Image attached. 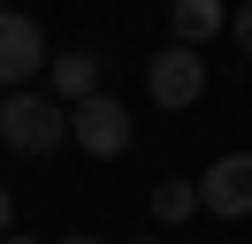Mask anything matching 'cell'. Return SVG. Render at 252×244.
<instances>
[{
    "label": "cell",
    "mask_w": 252,
    "mask_h": 244,
    "mask_svg": "<svg viewBox=\"0 0 252 244\" xmlns=\"http://www.w3.org/2000/svg\"><path fill=\"white\" fill-rule=\"evenodd\" d=\"M69 137V107L54 99V92H8V99H0V145L8 152H54Z\"/></svg>",
    "instance_id": "6da1fadb"
},
{
    "label": "cell",
    "mask_w": 252,
    "mask_h": 244,
    "mask_svg": "<svg viewBox=\"0 0 252 244\" xmlns=\"http://www.w3.org/2000/svg\"><path fill=\"white\" fill-rule=\"evenodd\" d=\"M69 137H77L92 160H115V152H130V107L115 99V92H92V99H77L69 107Z\"/></svg>",
    "instance_id": "7a4b0ae2"
},
{
    "label": "cell",
    "mask_w": 252,
    "mask_h": 244,
    "mask_svg": "<svg viewBox=\"0 0 252 244\" xmlns=\"http://www.w3.org/2000/svg\"><path fill=\"white\" fill-rule=\"evenodd\" d=\"M145 92H153V107L176 115V107H191L206 92V61L191 54V46H160V54L145 61Z\"/></svg>",
    "instance_id": "3957f363"
},
{
    "label": "cell",
    "mask_w": 252,
    "mask_h": 244,
    "mask_svg": "<svg viewBox=\"0 0 252 244\" xmlns=\"http://www.w3.org/2000/svg\"><path fill=\"white\" fill-rule=\"evenodd\" d=\"M199 214H214V221H245L252 214V152H221L199 176Z\"/></svg>",
    "instance_id": "277c9868"
},
{
    "label": "cell",
    "mask_w": 252,
    "mask_h": 244,
    "mask_svg": "<svg viewBox=\"0 0 252 244\" xmlns=\"http://www.w3.org/2000/svg\"><path fill=\"white\" fill-rule=\"evenodd\" d=\"M38 69H46V30H38L31 15L0 8V92H23Z\"/></svg>",
    "instance_id": "5b68a950"
},
{
    "label": "cell",
    "mask_w": 252,
    "mask_h": 244,
    "mask_svg": "<svg viewBox=\"0 0 252 244\" xmlns=\"http://www.w3.org/2000/svg\"><path fill=\"white\" fill-rule=\"evenodd\" d=\"M221 30H229V8H221V0H168V46H191V54H199Z\"/></svg>",
    "instance_id": "8992f818"
},
{
    "label": "cell",
    "mask_w": 252,
    "mask_h": 244,
    "mask_svg": "<svg viewBox=\"0 0 252 244\" xmlns=\"http://www.w3.org/2000/svg\"><path fill=\"white\" fill-rule=\"evenodd\" d=\"M92 92H99V54L69 46V54L54 61V99H62V107H77V99H92Z\"/></svg>",
    "instance_id": "52a82bcc"
},
{
    "label": "cell",
    "mask_w": 252,
    "mask_h": 244,
    "mask_svg": "<svg viewBox=\"0 0 252 244\" xmlns=\"http://www.w3.org/2000/svg\"><path fill=\"white\" fill-rule=\"evenodd\" d=\"M153 214H160V221H184V214H199V183H184V176H168V183H160V191H153Z\"/></svg>",
    "instance_id": "ba28073f"
},
{
    "label": "cell",
    "mask_w": 252,
    "mask_h": 244,
    "mask_svg": "<svg viewBox=\"0 0 252 244\" xmlns=\"http://www.w3.org/2000/svg\"><path fill=\"white\" fill-rule=\"evenodd\" d=\"M229 23H237V46H245V61H252V0H245V8L229 15Z\"/></svg>",
    "instance_id": "9c48e42d"
},
{
    "label": "cell",
    "mask_w": 252,
    "mask_h": 244,
    "mask_svg": "<svg viewBox=\"0 0 252 244\" xmlns=\"http://www.w3.org/2000/svg\"><path fill=\"white\" fill-rule=\"evenodd\" d=\"M0 237H16V198L0 191Z\"/></svg>",
    "instance_id": "30bf717a"
},
{
    "label": "cell",
    "mask_w": 252,
    "mask_h": 244,
    "mask_svg": "<svg viewBox=\"0 0 252 244\" xmlns=\"http://www.w3.org/2000/svg\"><path fill=\"white\" fill-rule=\"evenodd\" d=\"M62 244H99V237H84V229H77V237H62Z\"/></svg>",
    "instance_id": "8fae6325"
},
{
    "label": "cell",
    "mask_w": 252,
    "mask_h": 244,
    "mask_svg": "<svg viewBox=\"0 0 252 244\" xmlns=\"http://www.w3.org/2000/svg\"><path fill=\"white\" fill-rule=\"evenodd\" d=\"M0 244H38V237H0Z\"/></svg>",
    "instance_id": "7c38bea8"
},
{
    "label": "cell",
    "mask_w": 252,
    "mask_h": 244,
    "mask_svg": "<svg viewBox=\"0 0 252 244\" xmlns=\"http://www.w3.org/2000/svg\"><path fill=\"white\" fill-rule=\"evenodd\" d=\"M130 244H160V237H130Z\"/></svg>",
    "instance_id": "4fadbf2b"
}]
</instances>
